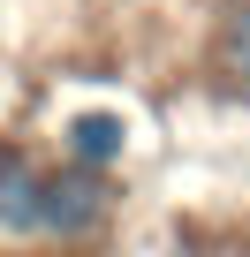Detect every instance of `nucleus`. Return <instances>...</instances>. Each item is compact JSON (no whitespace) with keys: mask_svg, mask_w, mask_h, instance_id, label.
Returning a JSON list of instances; mask_svg holds the SVG:
<instances>
[{"mask_svg":"<svg viewBox=\"0 0 250 257\" xmlns=\"http://www.w3.org/2000/svg\"><path fill=\"white\" fill-rule=\"evenodd\" d=\"M121 152H129V121L121 113H76L68 128H61V159H76V167H91V174H106Z\"/></svg>","mask_w":250,"mask_h":257,"instance_id":"nucleus-2","label":"nucleus"},{"mask_svg":"<svg viewBox=\"0 0 250 257\" xmlns=\"http://www.w3.org/2000/svg\"><path fill=\"white\" fill-rule=\"evenodd\" d=\"M114 212V189L61 159V167H38L31 152H0V234L8 242H91Z\"/></svg>","mask_w":250,"mask_h":257,"instance_id":"nucleus-1","label":"nucleus"},{"mask_svg":"<svg viewBox=\"0 0 250 257\" xmlns=\"http://www.w3.org/2000/svg\"><path fill=\"white\" fill-rule=\"evenodd\" d=\"M212 61H220L227 91L250 98V0H242V8H227V23H220V38H212Z\"/></svg>","mask_w":250,"mask_h":257,"instance_id":"nucleus-3","label":"nucleus"}]
</instances>
